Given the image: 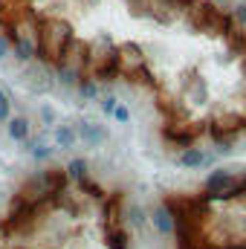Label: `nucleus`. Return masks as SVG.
<instances>
[{"label": "nucleus", "instance_id": "nucleus-1", "mask_svg": "<svg viewBox=\"0 0 246 249\" xmlns=\"http://www.w3.org/2000/svg\"><path fill=\"white\" fill-rule=\"evenodd\" d=\"M75 41V29L64 18H50L41 23V44H38V58L41 64H61L67 55V47Z\"/></svg>", "mask_w": 246, "mask_h": 249}, {"label": "nucleus", "instance_id": "nucleus-2", "mask_svg": "<svg viewBox=\"0 0 246 249\" xmlns=\"http://www.w3.org/2000/svg\"><path fill=\"white\" fill-rule=\"evenodd\" d=\"M23 87H26V90H32V93H50V90L55 87V78H53L50 64H41V61H29V64H26Z\"/></svg>", "mask_w": 246, "mask_h": 249}, {"label": "nucleus", "instance_id": "nucleus-3", "mask_svg": "<svg viewBox=\"0 0 246 249\" xmlns=\"http://www.w3.org/2000/svg\"><path fill=\"white\" fill-rule=\"evenodd\" d=\"M183 93H185V99H188L191 105H197V107H203V105L211 99V87H209V81H206L203 75H197V72H191V75H185L183 78Z\"/></svg>", "mask_w": 246, "mask_h": 249}, {"label": "nucleus", "instance_id": "nucleus-4", "mask_svg": "<svg viewBox=\"0 0 246 249\" xmlns=\"http://www.w3.org/2000/svg\"><path fill=\"white\" fill-rule=\"evenodd\" d=\"M75 133H78V139L87 145V148H102L105 142H107V127L99 122H90V119H78L75 122Z\"/></svg>", "mask_w": 246, "mask_h": 249}, {"label": "nucleus", "instance_id": "nucleus-5", "mask_svg": "<svg viewBox=\"0 0 246 249\" xmlns=\"http://www.w3.org/2000/svg\"><path fill=\"white\" fill-rule=\"evenodd\" d=\"M206 191H209V197H214V200H223V194L226 191H235V177L229 174V168H214V171H209V177H206Z\"/></svg>", "mask_w": 246, "mask_h": 249}, {"label": "nucleus", "instance_id": "nucleus-6", "mask_svg": "<svg viewBox=\"0 0 246 249\" xmlns=\"http://www.w3.org/2000/svg\"><path fill=\"white\" fill-rule=\"evenodd\" d=\"M12 38V55L18 58L20 64H29L38 58V41L26 32H9Z\"/></svg>", "mask_w": 246, "mask_h": 249}, {"label": "nucleus", "instance_id": "nucleus-7", "mask_svg": "<svg viewBox=\"0 0 246 249\" xmlns=\"http://www.w3.org/2000/svg\"><path fill=\"white\" fill-rule=\"evenodd\" d=\"M151 226L159 232V235H174V212H171V206H157L154 212H151Z\"/></svg>", "mask_w": 246, "mask_h": 249}, {"label": "nucleus", "instance_id": "nucleus-8", "mask_svg": "<svg viewBox=\"0 0 246 249\" xmlns=\"http://www.w3.org/2000/svg\"><path fill=\"white\" fill-rule=\"evenodd\" d=\"M6 133H9V139L12 142H26L29 136H32V122L26 119V116H12L9 122H6Z\"/></svg>", "mask_w": 246, "mask_h": 249}, {"label": "nucleus", "instance_id": "nucleus-9", "mask_svg": "<svg viewBox=\"0 0 246 249\" xmlns=\"http://www.w3.org/2000/svg\"><path fill=\"white\" fill-rule=\"evenodd\" d=\"M53 139H55V148L58 151H72L78 145V133L72 124H55L53 127Z\"/></svg>", "mask_w": 246, "mask_h": 249}, {"label": "nucleus", "instance_id": "nucleus-10", "mask_svg": "<svg viewBox=\"0 0 246 249\" xmlns=\"http://www.w3.org/2000/svg\"><path fill=\"white\" fill-rule=\"evenodd\" d=\"M75 90H78V96L84 102H99L102 99V87H99V81L93 75H81L78 84H75Z\"/></svg>", "mask_w": 246, "mask_h": 249}, {"label": "nucleus", "instance_id": "nucleus-11", "mask_svg": "<svg viewBox=\"0 0 246 249\" xmlns=\"http://www.w3.org/2000/svg\"><path fill=\"white\" fill-rule=\"evenodd\" d=\"M78 78H81V72H78V70H72L70 64H55V81H58L61 87H67V90H75Z\"/></svg>", "mask_w": 246, "mask_h": 249}, {"label": "nucleus", "instance_id": "nucleus-12", "mask_svg": "<svg viewBox=\"0 0 246 249\" xmlns=\"http://www.w3.org/2000/svg\"><path fill=\"white\" fill-rule=\"evenodd\" d=\"M177 162H180L183 168H203V165H206V154H203L200 148L188 145V148H183V154H180Z\"/></svg>", "mask_w": 246, "mask_h": 249}, {"label": "nucleus", "instance_id": "nucleus-13", "mask_svg": "<svg viewBox=\"0 0 246 249\" xmlns=\"http://www.w3.org/2000/svg\"><path fill=\"white\" fill-rule=\"evenodd\" d=\"M64 174H67L70 180H87V174H90V162H87L84 157H72V160L67 162Z\"/></svg>", "mask_w": 246, "mask_h": 249}, {"label": "nucleus", "instance_id": "nucleus-14", "mask_svg": "<svg viewBox=\"0 0 246 249\" xmlns=\"http://www.w3.org/2000/svg\"><path fill=\"white\" fill-rule=\"evenodd\" d=\"M124 6H127V12H130L133 18H154L151 0H124Z\"/></svg>", "mask_w": 246, "mask_h": 249}, {"label": "nucleus", "instance_id": "nucleus-15", "mask_svg": "<svg viewBox=\"0 0 246 249\" xmlns=\"http://www.w3.org/2000/svg\"><path fill=\"white\" fill-rule=\"evenodd\" d=\"M229 18H232L235 23L246 26V0H235V3L229 6Z\"/></svg>", "mask_w": 246, "mask_h": 249}, {"label": "nucleus", "instance_id": "nucleus-16", "mask_svg": "<svg viewBox=\"0 0 246 249\" xmlns=\"http://www.w3.org/2000/svg\"><path fill=\"white\" fill-rule=\"evenodd\" d=\"M9 119H12V99H9V93L0 90V124H6Z\"/></svg>", "mask_w": 246, "mask_h": 249}, {"label": "nucleus", "instance_id": "nucleus-17", "mask_svg": "<svg viewBox=\"0 0 246 249\" xmlns=\"http://www.w3.org/2000/svg\"><path fill=\"white\" fill-rule=\"evenodd\" d=\"M110 116H113V119H116V122H119V124H127V122H130V107H127V105H122V102H119V105L113 107V113H110Z\"/></svg>", "mask_w": 246, "mask_h": 249}, {"label": "nucleus", "instance_id": "nucleus-18", "mask_svg": "<svg viewBox=\"0 0 246 249\" xmlns=\"http://www.w3.org/2000/svg\"><path fill=\"white\" fill-rule=\"evenodd\" d=\"M38 116H41V122L44 124H55L58 122V113H55V107H50V105H41Z\"/></svg>", "mask_w": 246, "mask_h": 249}, {"label": "nucleus", "instance_id": "nucleus-19", "mask_svg": "<svg viewBox=\"0 0 246 249\" xmlns=\"http://www.w3.org/2000/svg\"><path fill=\"white\" fill-rule=\"evenodd\" d=\"M127 217H130V223H133V226H142V223L148 220L145 209H139V206H130V209H127Z\"/></svg>", "mask_w": 246, "mask_h": 249}, {"label": "nucleus", "instance_id": "nucleus-20", "mask_svg": "<svg viewBox=\"0 0 246 249\" xmlns=\"http://www.w3.org/2000/svg\"><path fill=\"white\" fill-rule=\"evenodd\" d=\"M116 105H119V99H116V96H102V99H99V107H102V113H107V116L113 113V107H116Z\"/></svg>", "mask_w": 246, "mask_h": 249}, {"label": "nucleus", "instance_id": "nucleus-21", "mask_svg": "<svg viewBox=\"0 0 246 249\" xmlns=\"http://www.w3.org/2000/svg\"><path fill=\"white\" fill-rule=\"evenodd\" d=\"M9 55H12V38H9V32H0V61Z\"/></svg>", "mask_w": 246, "mask_h": 249}, {"label": "nucleus", "instance_id": "nucleus-22", "mask_svg": "<svg viewBox=\"0 0 246 249\" xmlns=\"http://www.w3.org/2000/svg\"><path fill=\"white\" fill-rule=\"evenodd\" d=\"M72 3H75L78 9H96V6H99L102 0H72Z\"/></svg>", "mask_w": 246, "mask_h": 249}, {"label": "nucleus", "instance_id": "nucleus-23", "mask_svg": "<svg viewBox=\"0 0 246 249\" xmlns=\"http://www.w3.org/2000/svg\"><path fill=\"white\" fill-rule=\"evenodd\" d=\"M217 154H223V157H226V154H232V142H229V139L217 142Z\"/></svg>", "mask_w": 246, "mask_h": 249}, {"label": "nucleus", "instance_id": "nucleus-24", "mask_svg": "<svg viewBox=\"0 0 246 249\" xmlns=\"http://www.w3.org/2000/svg\"><path fill=\"white\" fill-rule=\"evenodd\" d=\"M209 3H214V6H232L235 0H209Z\"/></svg>", "mask_w": 246, "mask_h": 249}]
</instances>
